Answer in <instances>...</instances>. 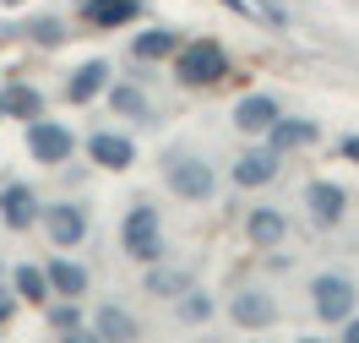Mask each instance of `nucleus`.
Here are the masks:
<instances>
[{
	"label": "nucleus",
	"mask_w": 359,
	"mask_h": 343,
	"mask_svg": "<svg viewBox=\"0 0 359 343\" xmlns=\"http://www.w3.org/2000/svg\"><path fill=\"white\" fill-rule=\"evenodd\" d=\"M305 213H311L316 229H337L343 213H348V191L337 180H311L305 185Z\"/></svg>",
	"instance_id": "423d86ee"
},
{
	"label": "nucleus",
	"mask_w": 359,
	"mask_h": 343,
	"mask_svg": "<svg viewBox=\"0 0 359 343\" xmlns=\"http://www.w3.org/2000/svg\"><path fill=\"white\" fill-rule=\"evenodd\" d=\"M109 82H114V71H109L104 55H98V60H82V66L66 76V98H71V104H93V98H104Z\"/></svg>",
	"instance_id": "9b49d317"
},
{
	"label": "nucleus",
	"mask_w": 359,
	"mask_h": 343,
	"mask_svg": "<svg viewBox=\"0 0 359 343\" xmlns=\"http://www.w3.org/2000/svg\"><path fill=\"white\" fill-rule=\"evenodd\" d=\"M88 159L98 163V169H131L136 163V142L131 137H120V131H93L88 137Z\"/></svg>",
	"instance_id": "ddd939ff"
},
{
	"label": "nucleus",
	"mask_w": 359,
	"mask_h": 343,
	"mask_svg": "<svg viewBox=\"0 0 359 343\" xmlns=\"http://www.w3.org/2000/svg\"><path fill=\"white\" fill-rule=\"evenodd\" d=\"M147 283V295H158V300H180L185 289H191V273L185 267H163V262H153V273L142 278Z\"/></svg>",
	"instance_id": "412c9836"
},
{
	"label": "nucleus",
	"mask_w": 359,
	"mask_h": 343,
	"mask_svg": "<svg viewBox=\"0 0 359 343\" xmlns=\"http://www.w3.org/2000/svg\"><path fill=\"white\" fill-rule=\"evenodd\" d=\"M278 147H250V153H240L234 159V169H229V180L240 185V191H262V185L278 180Z\"/></svg>",
	"instance_id": "6e6552de"
},
{
	"label": "nucleus",
	"mask_w": 359,
	"mask_h": 343,
	"mask_svg": "<svg viewBox=\"0 0 359 343\" xmlns=\"http://www.w3.org/2000/svg\"><path fill=\"white\" fill-rule=\"evenodd\" d=\"M88 332L93 338H109V343H131V338H142V321L126 316L120 305H98V316H93Z\"/></svg>",
	"instance_id": "f3484780"
},
{
	"label": "nucleus",
	"mask_w": 359,
	"mask_h": 343,
	"mask_svg": "<svg viewBox=\"0 0 359 343\" xmlns=\"http://www.w3.org/2000/svg\"><path fill=\"white\" fill-rule=\"evenodd\" d=\"M218 6H229V11H240V17H256V6H250V0H218Z\"/></svg>",
	"instance_id": "c756f323"
},
{
	"label": "nucleus",
	"mask_w": 359,
	"mask_h": 343,
	"mask_svg": "<svg viewBox=\"0 0 359 343\" xmlns=\"http://www.w3.org/2000/svg\"><path fill=\"white\" fill-rule=\"evenodd\" d=\"M0 114L27 126V120H39V114H44V93L27 88V82H11V88H0Z\"/></svg>",
	"instance_id": "dca6fc26"
},
{
	"label": "nucleus",
	"mask_w": 359,
	"mask_h": 343,
	"mask_svg": "<svg viewBox=\"0 0 359 343\" xmlns=\"http://www.w3.org/2000/svg\"><path fill=\"white\" fill-rule=\"evenodd\" d=\"M163 185L175 191L180 202H207V196L218 191V175H212V163H207L202 153L169 147V153H163Z\"/></svg>",
	"instance_id": "f03ea898"
},
{
	"label": "nucleus",
	"mask_w": 359,
	"mask_h": 343,
	"mask_svg": "<svg viewBox=\"0 0 359 343\" xmlns=\"http://www.w3.org/2000/svg\"><path fill=\"white\" fill-rule=\"evenodd\" d=\"M337 327H343V338H348V343H359V316H354V311H348V316L337 321Z\"/></svg>",
	"instance_id": "cd10ccee"
},
{
	"label": "nucleus",
	"mask_w": 359,
	"mask_h": 343,
	"mask_svg": "<svg viewBox=\"0 0 359 343\" xmlns=\"http://www.w3.org/2000/svg\"><path fill=\"white\" fill-rule=\"evenodd\" d=\"M283 114V104L272 98V93H245L240 104H234V131H245V137H267V126Z\"/></svg>",
	"instance_id": "9d476101"
},
{
	"label": "nucleus",
	"mask_w": 359,
	"mask_h": 343,
	"mask_svg": "<svg viewBox=\"0 0 359 343\" xmlns=\"http://www.w3.org/2000/svg\"><path fill=\"white\" fill-rule=\"evenodd\" d=\"M6 6H22V0H6Z\"/></svg>",
	"instance_id": "7c9ffc66"
},
{
	"label": "nucleus",
	"mask_w": 359,
	"mask_h": 343,
	"mask_svg": "<svg viewBox=\"0 0 359 343\" xmlns=\"http://www.w3.org/2000/svg\"><path fill=\"white\" fill-rule=\"evenodd\" d=\"M142 11H147V0H88V6H82L88 27H98V33H109V27L136 22Z\"/></svg>",
	"instance_id": "2eb2a0df"
},
{
	"label": "nucleus",
	"mask_w": 359,
	"mask_h": 343,
	"mask_svg": "<svg viewBox=\"0 0 359 343\" xmlns=\"http://www.w3.org/2000/svg\"><path fill=\"white\" fill-rule=\"evenodd\" d=\"M22 33H27V39H33V44H44V49L66 44V27H60V22H49V17H39V22H27Z\"/></svg>",
	"instance_id": "a878e982"
},
{
	"label": "nucleus",
	"mask_w": 359,
	"mask_h": 343,
	"mask_svg": "<svg viewBox=\"0 0 359 343\" xmlns=\"http://www.w3.org/2000/svg\"><path fill=\"white\" fill-rule=\"evenodd\" d=\"M245 234L256 240V246H283V234H289V218H283L278 207H250Z\"/></svg>",
	"instance_id": "6ab92c4d"
},
{
	"label": "nucleus",
	"mask_w": 359,
	"mask_h": 343,
	"mask_svg": "<svg viewBox=\"0 0 359 343\" xmlns=\"http://www.w3.org/2000/svg\"><path fill=\"white\" fill-rule=\"evenodd\" d=\"M49 332H60V338H93L88 327H82V311H76V300H55L49 305Z\"/></svg>",
	"instance_id": "b1692460"
},
{
	"label": "nucleus",
	"mask_w": 359,
	"mask_h": 343,
	"mask_svg": "<svg viewBox=\"0 0 359 343\" xmlns=\"http://www.w3.org/2000/svg\"><path fill=\"white\" fill-rule=\"evenodd\" d=\"M120 246H126V256L142 262V267L163 262V218H158L153 202H136L131 213H126V224H120Z\"/></svg>",
	"instance_id": "7ed1b4c3"
},
{
	"label": "nucleus",
	"mask_w": 359,
	"mask_h": 343,
	"mask_svg": "<svg viewBox=\"0 0 359 343\" xmlns=\"http://www.w3.org/2000/svg\"><path fill=\"white\" fill-rule=\"evenodd\" d=\"M311 142H321V126H316V120H305V114H278V120L267 126V147H278V153L311 147Z\"/></svg>",
	"instance_id": "4468645a"
},
{
	"label": "nucleus",
	"mask_w": 359,
	"mask_h": 343,
	"mask_svg": "<svg viewBox=\"0 0 359 343\" xmlns=\"http://www.w3.org/2000/svg\"><path fill=\"white\" fill-rule=\"evenodd\" d=\"M71 147H76V137H71V126H60V120H49V114H39V120H27V153L39 163H66Z\"/></svg>",
	"instance_id": "39448f33"
},
{
	"label": "nucleus",
	"mask_w": 359,
	"mask_h": 343,
	"mask_svg": "<svg viewBox=\"0 0 359 343\" xmlns=\"http://www.w3.org/2000/svg\"><path fill=\"white\" fill-rule=\"evenodd\" d=\"M337 153H343L348 163H359V137H343V147H337Z\"/></svg>",
	"instance_id": "c85d7f7f"
},
{
	"label": "nucleus",
	"mask_w": 359,
	"mask_h": 343,
	"mask_svg": "<svg viewBox=\"0 0 359 343\" xmlns=\"http://www.w3.org/2000/svg\"><path fill=\"white\" fill-rule=\"evenodd\" d=\"M11 289H17V300L44 305V300H49V273H44V267H33V262H22V267H11Z\"/></svg>",
	"instance_id": "5701e85b"
},
{
	"label": "nucleus",
	"mask_w": 359,
	"mask_h": 343,
	"mask_svg": "<svg viewBox=\"0 0 359 343\" xmlns=\"http://www.w3.org/2000/svg\"><path fill=\"white\" fill-rule=\"evenodd\" d=\"M207 316H212V295L191 283V289L180 295V321H207Z\"/></svg>",
	"instance_id": "393cba45"
},
{
	"label": "nucleus",
	"mask_w": 359,
	"mask_h": 343,
	"mask_svg": "<svg viewBox=\"0 0 359 343\" xmlns=\"http://www.w3.org/2000/svg\"><path fill=\"white\" fill-rule=\"evenodd\" d=\"M39 196H33V185H22V180H6L0 185V218H6V229L11 234H22V229H33L39 224Z\"/></svg>",
	"instance_id": "1a4fd4ad"
},
{
	"label": "nucleus",
	"mask_w": 359,
	"mask_h": 343,
	"mask_svg": "<svg viewBox=\"0 0 359 343\" xmlns=\"http://www.w3.org/2000/svg\"><path fill=\"white\" fill-rule=\"evenodd\" d=\"M11 316H17V289H11V283H0V327H6Z\"/></svg>",
	"instance_id": "bb28decb"
},
{
	"label": "nucleus",
	"mask_w": 359,
	"mask_h": 343,
	"mask_svg": "<svg viewBox=\"0 0 359 343\" xmlns=\"http://www.w3.org/2000/svg\"><path fill=\"white\" fill-rule=\"evenodd\" d=\"M311 305H316V321H343V316L359 305L354 278H348V273H316V283H311Z\"/></svg>",
	"instance_id": "20e7f679"
},
{
	"label": "nucleus",
	"mask_w": 359,
	"mask_h": 343,
	"mask_svg": "<svg viewBox=\"0 0 359 343\" xmlns=\"http://www.w3.org/2000/svg\"><path fill=\"white\" fill-rule=\"evenodd\" d=\"M175 49H180V33L175 27H142L131 39V55L136 60H175Z\"/></svg>",
	"instance_id": "a211bd4d"
},
{
	"label": "nucleus",
	"mask_w": 359,
	"mask_h": 343,
	"mask_svg": "<svg viewBox=\"0 0 359 343\" xmlns=\"http://www.w3.org/2000/svg\"><path fill=\"white\" fill-rule=\"evenodd\" d=\"M76 6H88V0H76Z\"/></svg>",
	"instance_id": "2f4dec72"
},
{
	"label": "nucleus",
	"mask_w": 359,
	"mask_h": 343,
	"mask_svg": "<svg viewBox=\"0 0 359 343\" xmlns=\"http://www.w3.org/2000/svg\"><path fill=\"white\" fill-rule=\"evenodd\" d=\"M49 273V295H66V300H76L82 289H88V267L82 262H66V256H55L44 267Z\"/></svg>",
	"instance_id": "aec40b11"
},
{
	"label": "nucleus",
	"mask_w": 359,
	"mask_h": 343,
	"mask_svg": "<svg viewBox=\"0 0 359 343\" xmlns=\"http://www.w3.org/2000/svg\"><path fill=\"white\" fill-rule=\"evenodd\" d=\"M175 76L180 88H218L229 76V49L218 39H191L175 49Z\"/></svg>",
	"instance_id": "f257e3e1"
},
{
	"label": "nucleus",
	"mask_w": 359,
	"mask_h": 343,
	"mask_svg": "<svg viewBox=\"0 0 359 343\" xmlns=\"http://www.w3.org/2000/svg\"><path fill=\"white\" fill-rule=\"evenodd\" d=\"M104 98H109L114 114H126V120H147V93L136 88V82H109Z\"/></svg>",
	"instance_id": "4be33fe9"
},
{
	"label": "nucleus",
	"mask_w": 359,
	"mask_h": 343,
	"mask_svg": "<svg viewBox=\"0 0 359 343\" xmlns=\"http://www.w3.org/2000/svg\"><path fill=\"white\" fill-rule=\"evenodd\" d=\"M229 316L240 321V327H250V332H262V327L278 321V300L267 289H240V295L229 300Z\"/></svg>",
	"instance_id": "f8f14e48"
},
{
	"label": "nucleus",
	"mask_w": 359,
	"mask_h": 343,
	"mask_svg": "<svg viewBox=\"0 0 359 343\" xmlns=\"http://www.w3.org/2000/svg\"><path fill=\"white\" fill-rule=\"evenodd\" d=\"M39 224H44V234L55 246H82V240H88V207L82 202H55V207L39 213Z\"/></svg>",
	"instance_id": "0eeeda50"
}]
</instances>
